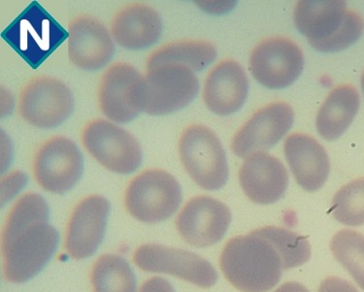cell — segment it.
<instances>
[{"instance_id":"cell-1","label":"cell","mask_w":364,"mask_h":292,"mask_svg":"<svg viewBox=\"0 0 364 292\" xmlns=\"http://www.w3.org/2000/svg\"><path fill=\"white\" fill-rule=\"evenodd\" d=\"M311 257L307 237L285 228L265 226L230 239L220 266L231 286L242 292H267L284 271L305 264Z\"/></svg>"},{"instance_id":"cell-2","label":"cell","mask_w":364,"mask_h":292,"mask_svg":"<svg viewBox=\"0 0 364 292\" xmlns=\"http://www.w3.org/2000/svg\"><path fill=\"white\" fill-rule=\"evenodd\" d=\"M49 214L46 200L33 192L23 194L10 209L1 243L5 278L10 283H26L54 256L60 233L49 224Z\"/></svg>"},{"instance_id":"cell-3","label":"cell","mask_w":364,"mask_h":292,"mask_svg":"<svg viewBox=\"0 0 364 292\" xmlns=\"http://www.w3.org/2000/svg\"><path fill=\"white\" fill-rule=\"evenodd\" d=\"M294 24L318 51H343L360 39L364 23L358 13L341 0H301L294 13Z\"/></svg>"},{"instance_id":"cell-4","label":"cell","mask_w":364,"mask_h":292,"mask_svg":"<svg viewBox=\"0 0 364 292\" xmlns=\"http://www.w3.org/2000/svg\"><path fill=\"white\" fill-rule=\"evenodd\" d=\"M199 82L195 71L176 63L147 70L134 89V105L140 113L161 116L185 108L196 99Z\"/></svg>"},{"instance_id":"cell-5","label":"cell","mask_w":364,"mask_h":292,"mask_svg":"<svg viewBox=\"0 0 364 292\" xmlns=\"http://www.w3.org/2000/svg\"><path fill=\"white\" fill-rule=\"evenodd\" d=\"M2 38L21 58L37 68L69 37L66 31L37 1H33L6 28Z\"/></svg>"},{"instance_id":"cell-6","label":"cell","mask_w":364,"mask_h":292,"mask_svg":"<svg viewBox=\"0 0 364 292\" xmlns=\"http://www.w3.org/2000/svg\"><path fill=\"white\" fill-rule=\"evenodd\" d=\"M181 163L201 188L209 191L224 187L228 179V165L222 142L211 129L191 125L179 140Z\"/></svg>"},{"instance_id":"cell-7","label":"cell","mask_w":364,"mask_h":292,"mask_svg":"<svg viewBox=\"0 0 364 292\" xmlns=\"http://www.w3.org/2000/svg\"><path fill=\"white\" fill-rule=\"evenodd\" d=\"M182 188L173 175L164 170H145L132 179L124 195L127 212L139 221L159 223L179 209Z\"/></svg>"},{"instance_id":"cell-8","label":"cell","mask_w":364,"mask_h":292,"mask_svg":"<svg viewBox=\"0 0 364 292\" xmlns=\"http://www.w3.org/2000/svg\"><path fill=\"white\" fill-rule=\"evenodd\" d=\"M81 140L95 160L115 174H132L142 163L143 153L138 140L105 119L89 122L82 131Z\"/></svg>"},{"instance_id":"cell-9","label":"cell","mask_w":364,"mask_h":292,"mask_svg":"<svg viewBox=\"0 0 364 292\" xmlns=\"http://www.w3.org/2000/svg\"><path fill=\"white\" fill-rule=\"evenodd\" d=\"M83 154L76 143L55 135L42 143L34 154V179L44 190L62 195L73 189L83 175Z\"/></svg>"},{"instance_id":"cell-10","label":"cell","mask_w":364,"mask_h":292,"mask_svg":"<svg viewBox=\"0 0 364 292\" xmlns=\"http://www.w3.org/2000/svg\"><path fill=\"white\" fill-rule=\"evenodd\" d=\"M73 110L70 89L50 76L31 79L18 99V111L23 120L40 129L57 128L68 120Z\"/></svg>"},{"instance_id":"cell-11","label":"cell","mask_w":364,"mask_h":292,"mask_svg":"<svg viewBox=\"0 0 364 292\" xmlns=\"http://www.w3.org/2000/svg\"><path fill=\"white\" fill-rule=\"evenodd\" d=\"M304 68V55L296 42L287 37H270L252 50L250 68L262 86L272 90L291 86Z\"/></svg>"},{"instance_id":"cell-12","label":"cell","mask_w":364,"mask_h":292,"mask_svg":"<svg viewBox=\"0 0 364 292\" xmlns=\"http://www.w3.org/2000/svg\"><path fill=\"white\" fill-rule=\"evenodd\" d=\"M134 261L145 272L175 276L202 288H211L218 281L211 263L185 249L147 244L135 251Z\"/></svg>"},{"instance_id":"cell-13","label":"cell","mask_w":364,"mask_h":292,"mask_svg":"<svg viewBox=\"0 0 364 292\" xmlns=\"http://www.w3.org/2000/svg\"><path fill=\"white\" fill-rule=\"evenodd\" d=\"M294 113L289 103H270L252 114L236 132L231 150L240 158L270 150L291 130Z\"/></svg>"},{"instance_id":"cell-14","label":"cell","mask_w":364,"mask_h":292,"mask_svg":"<svg viewBox=\"0 0 364 292\" xmlns=\"http://www.w3.org/2000/svg\"><path fill=\"white\" fill-rule=\"evenodd\" d=\"M231 222L227 204L210 196L191 199L178 214L176 228L183 240L196 248H208L225 237Z\"/></svg>"},{"instance_id":"cell-15","label":"cell","mask_w":364,"mask_h":292,"mask_svg":"<svg viewBox=\"0 0 364 292\" xmlns=\"http://www.w3.org/2000/svg\"><path fill=\"white\" fill-rule=\"evenodd\" d=\"M110 203L100 195L82 199L74 208L66 228L65 249L74 259L92 256L102 243Z\"/></svg>"},{"instance_id":"cell-16","label":"cell","mask_w":364,"mask_h":292,"mask_svg":"<svg viewBox=\"0 0 364 292\" xmlns=\"http://www.w3.org/2000/svg\"><path fill=\"white\" fill-rule=\"evenodd\" d=\"M68 57L84 71L105 68L115 53L113 37L97 18L81 15L69 25Z\"/></svg>"},{"instance_id":"cell-17","label":"cell","mask_w":364,"mask_h":292,"mask_svg":"<svg viewBox=\"0 0 364 292\" xmlns=\"http://www.w3.org/2000/svg\"><path fill=\"white\" fill-rule=\"evenodd\" d=\"M244 194L254 203L274 204L285 195L289 175L278 158L265 152L248 156L239 170Z\"/></svg>"},{"instance_id":"cell-18","label":"cell","mask_w":364,"mask_h":292,"mask_svg":"<svg viewBox=\"0 0 364 292\" xmlns=\"http://www.w3.org/2000/svg\"><path fill=\"white\" fill-rule=\"evenodd\" d=\"M249 92L245 71L232 60L222 61L210 71L203 87L207 108L220 116L231 115L243 106Z\"/></svg>"},{"instance_id":"cell-19","label":"cell","mask_w":364,"mask_h":292,"mask_svg":"<svg viewBox=\"0 0 364 292\" xmlns=\"http://www.w3.org/2000/svg\"><path fill=\"white\" fill-rule=\"evenodd\" d=\"M142 76L134 66L116 63L101 77L98 105L109 120L124 124L136 118L140 111L134 105V89Z\"/></svg>"},{"instance_id":"cell-20","label":"cell","mask_w":364,"mask_h":292,"mask_svg":"<svg viewBox=\"0 0 364 292\" xmlns=\"http://www.w3.org/2000/svg\"><path fill=\"white\" fill-rule=\"evenodd\" d=\"M287 161L296 182L308 192H315L325 184L331 162L323 146L314 137L292 134L284 146Z\"/></svg>"},{"instance_id":"cell-21","label":"cell","mask_w":364,"mask_h":292,"mask_svg":"<svg viewBox=\"0 0 364 292\" xmlns=\"http://www.w3.org/2000/svg\"><path fill=\"white\" fill-rule=\"evenodd\" d=\"M163 34V20L154 8L143 4L126 5L111 23V36L119 46L142 50L156 43Z\"/></svg>"},{"instance_id":"cell-22","label":"cell","mask_w":364,"mask_h":292,"mask_svg":"<svg viewBox=\"0 0 364 292\" xmlns=\"http://www.w3.org/2000/svg\"><path fill=\"white\" fill-rule=\"evenodd\" d=\"M360 103V94L352 85L336 88L318 110L316 124L321 137L326 140L341 137L357 115Z\"/></svg>"},{"instance_id":"cell-23","label":"cell","mask_w":364,"mask_h":292,"mask_svg":"<svg viewBox=\"0 0 364 292\" xmlns=\"http://www.w3.org/2000/svg\"><path fill=\"white\" fill-rule=\"evenodd\" d=\"M217 49L214 45L203 41H180L156 48L149 56L147 70L164 63H176L187 66L198 73L216 60Z\"/></svg>"},{"instance_id":"cell-24","label":"cell","mask_w":364,"mask_h":292,"mask_svg":"<svg viewBox=\"0 0 364 292\" xmlns=\"http://www.w3.org/2000/svg\"><path fill=\"white\" fill-rule=\"evenodd\" d=\"M94 292H136V278L129 263L117 254L95 261L90 275Z\"/></svg>"},{"instance_id":"cell-25","label":"cell","mask_w":364,"mask_h":292,"mask_svg":"<svg viewBox=\"0 0 364 292\" xmlns=\"http://www.w3.org/2000/svg\"><path fill=\"white\" fill-rule=\"evenodd\" d=\"M331 249L337 261L350 273L364 291V236L353 230L344 229L332 238Z\"/></svg>"},{"instance_id":"cell-26","label":"cell","mask_w":364,"mask_h":292,"mask_svg":"<svg viewBox=\"0 0 364 292\" xmlns=\"http://www.w3.org/2000/svg\"><path fill=\"white\" fill-rule=\"evenodd\" d=\"M329 212L334 219L357 227L364 224V177L353 180L340 188L332 199Z\"/></svg>"},{"instance_id":"cell-27","label":"cell","mask_w":364,"mask_h":292,"mask_svg":"<svg viewBox=\"0 0 364 292\" xmlns=\"http://www.w3.org/2000/svg\"><path fill=\"white\" fill-rule=\"evenodd\" d=\"M28 177L21 171L10 172L9 174L2 177L1 179V199L2 206L5 202L11 200L16 194L20 192L26 187Z\"/></svg>"},{"instance_id":"cell-28","label":"cell","mask_w":364,"mask_h":292,"mask_svg":"<svg viewBox=\"0 0 364 292\" xmlns=\"http://www.w3.org/2000/svg\"><path fill=\"white\" fill-rule=\"evenodd\" d=\"M318 292H360L346 280L338 277L325 278L318 288Z\"/></svg>"},{"instance_id":"cell-29","label":"cell","mask_w":364,"mask_h":292,"mask_svg":"<svg viewBox=\"0 0 364 292\" xmlns=\"http://www.w3.org/2000/svg\"><path fill=\"white\" fill-rule=\"evenodd\" d=\"M201 10L209 14L220 15L231 11L235 8V1H196Z\"/></svg>"},{"instance_id":"cell-30","label":"cell","mask_w":364,"mask_h":292,"mask_svg":"<svg viewBox=\"0 0 364 292\" xmlns=\"http://www.w3.org/2000/svg\"><path fill=\"white\" fill-rule=\"evenodd\" d=\"M140 292H175V289L168 281L155 277L145 281L141 286Z\"/></svg>"},{"instance_id":"cell-31","label":"cell","mask_w":364,"mask_h":292,"mask_svg":"<svg viewBox=\"0 0 364 292\" xmlns=\"http://www.w3.org/2000/svg\"><path fill=\"white\" fill-rule=\"evenodd\" d=\"M274 292H310L301 283L296 281H289L282 285L280 288L276 289Z\"/></svg>"},{"instance_id":"cell-32","label":"cell","mask_w":364,"mask_h":292,"mask_svg":"<svg viewBox=\"0 0 364 292\" xmlns=\"http://www.w3.org/2000/svg\"><path fill=\"white\" fill-rule=\"evenodd\" d=\"M361 87H363V94H364V71L363 75H361Z\"/></svg>"}]
</instances>
